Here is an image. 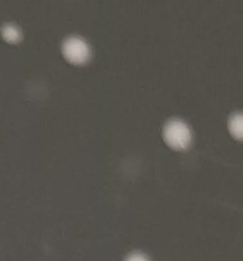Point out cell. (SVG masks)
<instances>
[{
    "label": "cell",
    "instance_id": "obj_1",
    "mask_svg": "<svg viewBox=\"0 0 243 261\" xmlns=\"http://www.w3.org/2000/svg\"><path fill=\"white\" fill-rule=\"evenodd\" d=\"M164 138L166 144L177 151L189 148L192 140L190 129L185 122L174 119L165 125Z\"/></svg>",
    "mask_w": 243,
    "mask_h": 261
},
{
    "label": "cell",
    "instance_id": "obj_2",
    "mask_svg": "<svg viewBox=\"0 0 243 261\" xmlns=\"http://www.w3.org/2000/svg\"><path fill=\"white\" fill-rule=\"evenodd\" d=\"M65 58L75 65L85 64L90 58V50L85 40L79 37H70L62 46Z\"/></svg>",
    "mask_w": 243,
    "mask_h": 261
},
{
    "label": "cell",
    "instance_id": "obj_3",
    "mask_svg": "<svg viewBox=\"0 0 243 261\" xmlns=\"http://www.w3.org/2000/svg\"><path fill=\"white\" fill-rule=\"evenodd\" d=\"M1 33H2L3 38L9 43H17L21 40L22 36L20 31L13 24H7L3 26Z\"/></svg>",
    "mask_w": 243,
    "mask_h": 261
},
{
    "label": "cell",
    "instance_id": "obj_4",
    "mask_svg": "<svg viewBox=\"0 0 243 261\" xmlns=\"http://www.w3.org/2000/svg\"><path fill=\"white\" fill-rule=\"evenodd\" d=\"M229 129L234 138L240 140L242 138V116L236 114L230 118Z\"/></svg>",
    "mask_w": 243,
    "mask_h": 261
},
{
    "label": "cell",
    "instance_id": "obj_5",
    "mask_svg": "<svg viewBox=\"0 0 243 261\" xmlns=\"http://www.w3.org/2000/svg\"><path fill=\"white\" fill-rule=\"evenodd\" d=\"M124 261H151L149 257L146 254L140 253V252H135L129 254Z\"/></svg>",
    "mask_w": 243,
    "mask_h": 261
}]
</instances>
